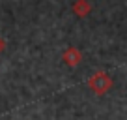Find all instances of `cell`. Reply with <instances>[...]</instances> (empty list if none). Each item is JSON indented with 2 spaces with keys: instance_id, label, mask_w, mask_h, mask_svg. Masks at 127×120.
<instances>
[{
  "instance_id": "cell-1",
  "label": "cell",
  "mask_w": 127,
  "mask_h": 120,
  "mask_svg": "<svg viewBox=\"0 0 127 120\" xmlns=\"http://www.w3.org/2000/svg\"><path fill=\"white\" fill-rule=\"evenodd\" d=\"M110 84H112L110 83V77H108L107 73H103V71L95 73V75L88 81V86H90L95 94H105L108 88H110Z\"/></svg>"
},
{
  "instance_id": "cell-2",
  "label": "cell",
  "mask_w": 127,
  "mask_h": 120,
  "mask_svg": "<svg viewBox=\"0 0 127 120\" xmlns=\"http://www.w3.org/2000/svg\"><path fill=\"white\" fill-rule=\"evenodd\" d=\"M62 60L65 62L67 66H71V68H75V66L80 64V60H82V55H80V51L77 47H67L65 51H64L62 55Z\"/></svg>"
},
{
  "instance_id": "cell-3",
  "label": "cell",
  "mask_w": 127,
  "mask_h": 120,
  "mask_svg": "<svg viewBox=\"0 0 127 120\" xmlns=\"http://www.w3.org/2000/svg\"><path fill=\"white\" fill-rule=\"evenodd\" d=\"M90 4H88L86 0H77L75 4H73V13H75L77 17H86L88 13H90Z\"/></svg>"
},
{
  "instance_id": "cell-4",
  "label": "cell",
  "mask_w": 127,
  "mask_h": 120,
  "mask_svg": "<svg viewBox=\"0 0 127 120\" xmlns=\"http://www.w3.org/2000/svg\"><path fill=\"white\" fill-rule=\"evenodd\" d=\"M4 49H6V41H4V40H2V38H0V53L4 51Z\"/></svg>"
}]
</instances>
